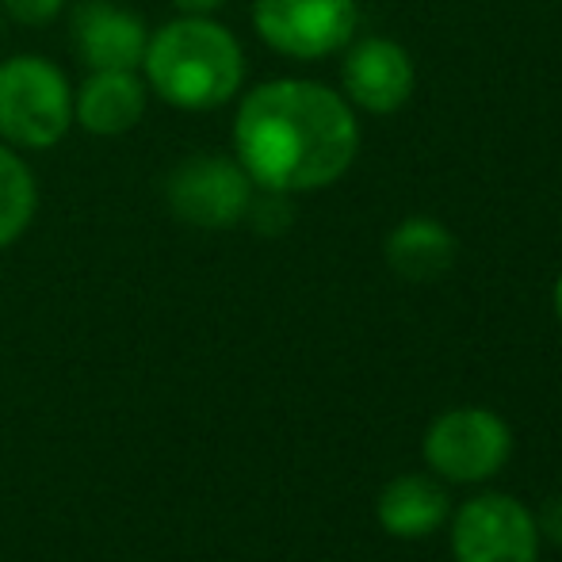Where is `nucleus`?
Wrapping results in <instances>:
<instances>
[{
	"instance_id": "f257e3e1",
	"label": "nucleus",
	"mask_w": 562,
	"mask_h": 562,
	"mask_svg": "<svg viewBox=\"0 0 562 562\" xmlns=\"http://www.w3.org/2000/svg\"><path fill=\"white\" fill-rule=\"evenodd\" d=\"M234 149L265 192L295 195L329 188L360 149V126L345 97L318 81H268L241 100Z\"/></svg>"
},
{
	"instance_id": "f03ea898",
	"label": "nucleus",
	"mask_w": 562,
	"mask_h": 562,
	"mask_svg": "<svg viewBox=\"0 0 562 562\" xmlns=\"http://www.w3.org/2000/svg\"><path fill=\"white\" fill-rule=\"evenodd\" d=\"M142 69L165 104L180 112H211L237 97L245 81V54L211 15H180L149 35Z\"/></svg>"
},
{
	"instance_id": "7ed1b4c3",
	"label": "nucleus",
	"mask_w": 562,
	"mask_h": 562,
	"mask_svg": "<svg viewBox=\"0 0 562 562\" xmlns=\"http://www.w3.org/2000/svg\"><path fill=\"white\" fill-rule=\"evenodd\" d=\"M74 123V89L50 58L20 54L0 66V138L20 149H50Z\"/></svg>"
},
{
	"instance_id": "20e7f679",
	"label": "nucleus",
	"mask_w": 562,
	"mask_h": 562,
	"mask_svg": "<svg viewBox=\"0 0 562 562\" xmlns=\"http://www.w3.org/2000/svg\"><path fill=\"white\" fill-rule=\"evenodd\" d=\"M513 432L494 409L486 406H459L440 414L425 432V463L437 479L459 482H486L509 463Z\"/></svg>"
},
{
	"instance_id": "39448f33",
	"label": "nucleus",
	"mask_w": 562,
	"mask_h": 562,
	"mask_svg": "<svg viewBox=\"0 0 562 562\" xmlns=\"http://www.w3.org/2000/svg\"><path fill=\"white\" fill-rule=\"evenodd\" d=\"M451 555L456 562H536L540 528L536 513L513 494H479L451 517Z\"/></svg>"
},
{
	"instance_id": "423d86ee",
	"label": "nucleus",
	"mask_w": 562,
	"mask_h": 562,
	"mask_svg": "<svg viewBox=\"0 0 562 562\" xmlns=\"http://www.w3.org/2000/svg\"><path fill=\"white\" fill-rule=\"evenodd\" d=\"M165 200L180 223L200 229H229L249 215L252 180L241 169V161H229L223 154H195L169 172Z\"/></svg>"
},
{
	"instance_id": "0eeeda50",
	"label": "nucleus",
	"mask_w": 562,
	"mask_h": 562,
	"mask_svg": "<svg viewBox=\"0 0 562 562\" xmlns=\"http://www.w3.org/2000/svg\"><path fill=\"white\" fill-rule=\"evenodd\" d=\"M252 23L288 58H326L352 38L356 0H252Z\"/></svg>"
},
{
	"instance_id": "6e6552de",
	"label": "nucleus",
	"mask_w": 562,
	"mask_h": 562,
	"mask_svg": "<svg viewBox=\"0 0 562 562\" xmlns=\"http://www.w3.org/2000/svg\"><path fill=\"white\" fill-rule=\"evenodd\" d=\"M345 97L371 115H391L414 92V61L391 38H360L345 58Z\"/></svg>"
},
{
	"instance_id": "1a4fd4ad",
	"label": "nucleus",
	"mask_w": 562,
	"mask_h": 562,
	"mask_svg": "<svg viewBox=\"0 0 562 562\" xmlns=\"http://www.w3.org/2000/svg\"><path fill=\"white\" fill-rule=\"evenodd\" d=\"M74 46L77 58L100 74V69H138L146 58L149 31L134 12L112 0H85L74 12Z\"/></svg>"
},
{
	"instance_id": "9d476101",
	"label": "nucleus",
	"mask_w": 562,
	"mask_h": 562,
	"mask_svg": "<svg viewBox=\"0 0 562 562\" xmlns=\"http://www.w3.org/2000/svg\"><path fill=\"white\" fill-rule=\"evenodd\" d=\"M74 115L85 131L100 134V138L126 134L146 115V85L134 77V69H100V74H89V81L74 97Z\"/></svg>"
},
{
	"instance_id": "9b49d317",
	"label": "nucleus",
	"mask_w": 562,
	"mask_h": 562,
	"mask_svg": "<svg viewBox=\"0 0 562 562\" xmlns=\"http://www.w3.org/2000/svg\"><path fill=\"white\" fill-rule=\"evenodd\" d=\"M448 490L429 474H398L394 482H386L375 502V517L383 532L398 536V540L432 536L437 528L448 525Z\"/></svg>"
},
{
	"instance_id": "f8f14e48",
	"label": "nucleus",
	"mask_w": 562,
	"mask_h": 562,
	"mask_svg": "<svg viewBox=\"0 0 562 562\" xmlns=\"http://www.w3.org/2000/svg\"><path fill=\"white\" fill-rule=\"evenodd\" d=\"M383 252H386V265H391L402 280L429 283L451 272V265H456V257H459V241L445 223L414 215L391 229Z\"/></svg>"
},
{
	"instance_id": "ddd939ff",
	"label": "nucleus",
	"mask_w": 562,
	"mask_h": 562,
	"mask_svg": "<svg viewBox=\"0 0 562 562\" xmlns=\"http://www.w3.org/2000/svg\"><path fill=\"white\" fill-rule=\"evenodd\" d=\"M38 211V184L35 172L23 157H15L8 146H0V249L15 241L31 226Z\"/></svg>"
},
{
	"instance_id": "4468645a",
	"label": "nucleus",
	"mask_w": 562,
	"mask_h": 562,
	"mask_svg": "<svg viewBox=\"0 0 562 562\" xmlns=\"http://www.w3.org/2000/svg\"><path fill=\"white\" fill-rule=\"evenodd\" d=\"M245 218H252L257 229H265V234H280V229L288 226L291 211H288V203H283L280 192H268L265 200L249 203V215H245Z\"/></svg>"
},
{
	"instance_id": "2eb2a0df",
	"label": "nucleus",
	"mask_w": 562,
	"mask_h": 562,
	"mask_svg": "<svg viewBox=\"0 0 562 562\" xmlns=\"http://www.w3.org/2000/svg\"><path fill=\"white\" fill-rule=\"evenodd\" d=\"M66 8V0H4V12L20 23H50Z\"/></svg>"
},
{
	"instance_id": "dca6fc26",
	"label": "nucleus",
	"mask_w": 562,
	"mask_h": 562,
	"mask_svg": "<svg viewBox=\"0 0 562 562\" xmlns=\"http://www.w3.org/2000/svg\"><path fill=\"white\" fill-rule=\"evenodd\" d=\"M536 528H540L543 540L562 548V490H559V494H551L548 502L540 505V513H536Z\"/></svg>"
},
{
	"instance_id": "f3484780",
	"label": "nucleus",
	"mask_w": 562,
	"mask_h": 562,
	"mask_svg": "<svg viewBox=\"0 0 562 562\" xmlns=\"http://www.w3.org/2000/svg\"><path fill=\"white\" fill-rule=\"evenodd\" d=\"M180 8V15H211L223 0H172Z\"/></svg>"
},
{
	"instance_id": "a211bd4d",
	"label": "nucleus",
	"mask_w": 562,
	"mask_h": 562,
	"mask_svg": "<svg viewBox=\"0 0 562 562\" xmlns=\"http://www.w3.org/2000/svg\"><path fill=\"white\" fill-rule=\"evenodd\" d=\"M555 314H559V322H562V272H559V280H555Z\"/></svg>"
},
{
	"instance_id": "6ab92c4d",
	"label": "nucleus",
	"mask_w": 562,
	"mask_h": 562,
	"mask_svg": "<svg viewBox=\"0 0 562 562\" xmlns=\"http://www.w3.org/2000/svg\"><path fill=\"white\" fill-rule=\"evenodd\" d=\"M0 20H4V12H0Z\"/></svg>"
}]
</instances>
